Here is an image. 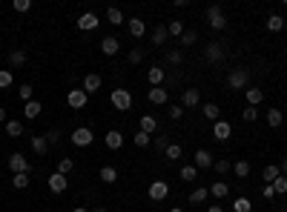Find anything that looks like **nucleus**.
Returning a JSON list of instances; mask_svg holds the SVG:
<instances>
[{"mask_svg":"<svg viewBox=\"0 0 287 212\" xmlns=\"http://www.w3.org/2000/svg\"><path fill=\"white\" fill-rule=\"evenodd\" d=\"M198 103H201V92L198 89H187L184 95H181V106L184 109H195Z\"/></svg>","mask_w":287,"mask_h":212,"instance_id":"obj_12","label":"nucleus"},{"mask_svg":"<svg viewBox=\"0 0 287 212\" xmlns=\"http://www.w3.org/2000/svg\"><path fill=\"white\" fill-rule=\"evenodd\" d=\"M210 195H213V198H227V195H230V186H227L224 181H219V183H213V186H210Z\"/></svg>","mask_w":287,"mask_h":212,"instance_id":"obj_32","label":"nucleus"},{"mask_svg":"<svg viewBox=\"0 0 287 212\" xmlns=\"http://www.w3.org/2000/svg\"><path fill=\"white\" fill-rule=\"evenodd\" d=\"M201 115L207 118V121H213V123H216V121H221V109L216 106V103H204V106H201Z\"/></svg>","mask_w":287,"mask_h":212,"instance_id":"obj_24","label":"nucleus"},{"mask_svg":"<svg viewBox=\"0 0 287 212\" xmlns=\"http://www.w3.org/2000/svg\"><path fill=\"white\" fill-rule=\"evenodd\" d=\"M72 169H75V161H72V158H61V161H58V172H61V175H69Z\"/></svg>","mask_w":287,"mask_h":212,"instance_id":"obj_41","label":"nucleus"},{"mask_svg":"<svg viewBox=\"0 0 287 212\" xmlns=\"http://www.w3.org/2000/svg\"><path fill=\"white\" fill-rule=\"evenodd\" d=\"M167 115H169V121H181V118H184V106H181V103H172L167 109Z\"/></svg>","mask_w":287,"mask_h":212,"instance_id":"obj_45","label":"nucleus"},{"mask_svg":"<svg viewBox=\"0 0 287 212\" xmlns=\"http://www.w3.org/2000/svg\"><path fill=\"white\" fill-rule=\"evenodd\" d=\"M233 212H253V204H250L247 198H236V204H233Z\"/></svg>","mask_w":287,"mask_h":212,"instance_id":"obj_42","label":"nucleus"},{"mask_svg":"<svg viewBox=\"0 0 287 212\" xmlns=\"http://www.w3.org/2000/svg\"><path fill=\"white\" fill-rule=\"evenodd\" d=\"M181 178L184 181H195L198 178V169H195L192 163H187V166H181Z\"/></svg>","mask_w":287,"mask_h":212,"instance_id":"obj_46","label":"nucleus"},{"mask_svg":"<svg viewBox=\"0 0 287 212\" xmlns=\"http://www.w3.org/2000/svg\"><path fill=\"white\" fill-rule=\"evenodd\" d=\"M198 40V32H192V29H187L184 34H181V46H192Z\"/></svg>","mask_w":287,"mask_h":212,"instance_id":"obj_48","label":"nucleus"},{"mask_svg":"<svg viewBox=\"0 0 287 212\" xmlns=\"http://www.w3.org/2000/svg\"><path fill=\"white\" fill-rule=\"evenodd\" d=\"M32 95H34V89L29 86V83H23V86L17 89V98L23 100V103H29V100H32Z\"/></svg>","mask_w":287,"mask_h":212,"instance_id":"obj_43","label":"nucleus"},{"mask_svg":"<svg viewBox=\"0 0 287 212\" xmlns=\"http://www.w3.org/2000/svg\"><path fill=\"white\" fill-rule=\"evenodd\" d=\"M241 118H244V121H247V123H253L255 118H258V109H255V106H247V109H244V112H241Z\"/></svg>","mask_w":287,"mask_h":212,"instance_id":"obj_53","label":"nucleus"},{"mask_svg":"<svg viewBox=\"0 0 287 212\" xmlns=\"http://www.w3.org/2000/svg\"><path fill=\"white\" fill-rule=\"evenodd\" d=\"M101 83H103V78L98 75V72H89V75L84 78V92H86V95L98 92V89H101Z\"/></svg>","mask_w":287,"mask_h":212,"instance_id":"obj_13","label":"nucleus"},{"mask_svg":"<svg viewBox=\"0 0 287 212\" xmlns=\"http://www.w3.org/2000/svg\"><path fill=\"white\" fill-rule=\"evenodd\" d=\"M207 20H210L213 29H224V26H227V17L221 12V6H210V9H207Z\"/></svg>","mask_w":287,"mask_h":212,"instance_id":"obj_6","label":"nucleus"},{"mask_svg":"<svg viewBox=\"0 0 287 212\" xmlns=\"http://www.w3.org/2000/svg\"><path fill=\"white\" fill-rule=\"evenodd\" d=\"M138 129L147 132V135H155V132H158V121H155V115H141V121H138Z\"/></svg>","mask_w":287,"mask_h":212,"instance_id":"obj_15","label":"nucleus"},{"mask_svg":"<svg viewBox=\"0 0 287 212\" xmlns=\"http://www.w3.org/2000/svg\"><path fill=\"white\" fill-rule=\"evenodd\" d=\"M32 149H34V155H46V152H49L46 135H32Z\"/></svg>","mask_w":287,"mask_h":212,"instance_id":"obj_20","label":"nucleus"},{"mask_svg":"<svg viewBox=\"0 0 287 212\" xmlns=\"http://www.w3.org/2000/svg\"><path fill=\"white\" fill-rule=\"evenodd\" d=\"M72 212H92V210H86V207H75Z\"/></svg>","mask_w":287,"mask_h":212,"instance_id":"obj_58","label":"nucleus"},{"mask_svg":"<svg viewBox=\"0 0 287 212\" xmlns=\"http://www.w3.org/2000/svg\"><path fill=\"white\" fill-rule=\"evenodd\" d=\"M167 32H169V37H178V40H181V34L187 32V29H184V20H169V23H167Z\"/></svg>","mask_w":287,"mask_h":212,"instance_id":"obj_29","label":"nucleus"},{"mask_svg":"<svg viewBox=\"0 0 287 212\" xmlns=\"http://www.w3.org/2000/svg\"><path fill=\"white\" fill-rule=\"evenodd\" d=\"M43 212H49V210H43Z\"/></svg>","mask_w":287,"mask_h":212,"instance_id":"obj_62","label":"nucleus"},{"mask_svg":"<svg viewBox=\"0 0 287 212\" xmlns=\"http://www.w3.org/2000/svg\"><path fill=\"white\" fill-rule=\"evenodd\" d=\"M6 135L9 138H20L23 135V123L20 121H6Z\"/></svg>","mask_w":287,"mask_h":212,"instance_id":"obj_33","label":"nucleus"},{"mask_svg":"<svg viewBox=\"0 0 287 212\" xmlns=\"http://www.w3.org/2000/svg\"><path fill=\"white\" fill-rule=\"evenodd\" d=\"M9 169H12L15 175H32V166L26 161V155H20V152H15V155L9 158Z\"/></svg>","mask_w":287,"mask_h":212,"instance_id":"obj_3","label":"nucleus"},{"mask_svg":"<svg viewBox=\"0 0 287 212\" xmlns=\"http://www.w3.org/2000/svg\"><path fill=\"white\" fill-rule=\"evenodd\" d=\"M207 198H210V189H207V186H198V189L190 192V204H204Z\"/></svg>","mask_w":287,"mask_h":212,"instance_id":"obj_31","label":"nucleus"},{"mask_svg":"<svg viewBox=\"0 0 287 212\" xmlns=\"http://www.w3.org/2000/svg\"><path fill=\"white\" fill-rule=\"evenodd\" d=\"M164 75H167V72H164L161 66H152L150 72H147V81H150L152 86H161V83H164Z\"/></svg>","mask_w":287,"mask_h":212,"instance_id":"obj_26","label":"nucleus"},{"mask_svg":"<svg viewBox=\"0 0 287 212\" xmlns=\"http://www.w3.org/2000/svg\"><path fill=\"white\" fill-rule=\"evenodd\" d=\"M98 23H101V20H98L95 12H84V15L78 17V29H81V32H92V29H98Z\"/></svg>","mask_w":287,"mask_h":212,"instance_id":"obj_8","label":"nucleus"},{"mask_svg":"<svg viewBox=\"0 0 287 212\" xmlns=\"http://www.w3.org/2000/svg\"><path fill=\"white\" fill-rule=\"evenodd\" d=\"M261 195L267 198V201H270V198H276V189H273L270 183H264V189H261Z\"/></svg>","mask_w":287,"mask_h":212,"instance_id":"obj_55","label":"nucleus"},{"mask_svg":"<svg viewBox=\"0 0 287 212\" xmlns=\"http://www.w3.org/2000/svg\"><path fill=\"white\" fill-rule=\"evenodd\" d=\"M118 49H121V40H118V37H112V34H109V37H103V40H101V52L106 55V58L118 55Z\"/></svg>","mask_w":287,"mask_h":212,"instance_id":"obj_14","label":"nucleus"},{"mask_svg":"<svg viewBox=\"0 0 287 212\" xmlns=\"http://www.w3.org/2000/svg\"><path fill=\"white\" fill-rule=\"evenodd\" d=\"M61 138H64V135H61V129H49V132H46L49 147H58V144H61Z\"/></svg>","mask_w":287,"mask_h":212,"instance_id":"obj_50","label":"nucleus"},{"mask_svg":"<svg viewBox=\"0 0 287 212\" xmlns=\"http://www.w3.org/2000/svg\"><path fill=\"white\" fill-rule=\"evenodd\" d=\"M267 29H270V32H282V29H285V17L282 15H270L267 17Z\"/></svg>","mask_w":287,"mask_h":212,"instance_id":"obj_34","label":"nucleus"},{"mask_svg":"<svg viewBox=\"0 0 287 212\" xmlns=\"http://www.w3.org/2000/svg\"><path fill=\"white\" fill-rule=\"evenodd\" d=\"M109 103H112L115 109H121V112H127V109H132V92L124 89V86H118V89L109 92Z\"/></svg>","mask_w":287,"mask_h":212,"instance_id":"obj_1","label":"nucleus"},{"mask_svg":"<svg viewBox=\"0 0 287 212\" xmlns=\"http://www.w3.org/2000/svg\"><path fill=\"white\" fill-rule=\"evenodd\" d=\"M127 29H129V34H132L135 40H141V37L147 34V23H144L141 17H129V20H127Z\"/></svg>","mask_w":287,"mask_h":212,"instance_id":"obj_10","label":"nucleus"},{"mask_svg":"<svg viewBox=\"0 0 287 212\" xmlns=\"http://www.w3.org/2000/svg\"><path fill=\"white\" fill-rule=\"evenodd\" d=\"M279 175H282V169H279L276 163H270V166H264V172H261V178L267 181V183H273V181L279 178Z\"/></svg>","mask_w":287,"mask_h":212,"instance_id":"obj_35","label":"nucleus"},{"mask_svg":"<svg viewBox=\"0 0 287 212\" xmlns=\"http://www.w3.org/2000/svg\"><path fill=\"white\" fill-rule=\"evenodd\" d=\"M207 212H224V210H221V207H210Z\"/></svg>","mask_w":287,"mask_h":212,"instance_id":"obj_59","label":"nucleus"},{"mask_svg":"<svg viewBox=\"0 0 287 212\" xmlns=\"http://www.w3.org/2000/svg\"><path fill=\"white\" fill-rule=\"evenodd\" d=\"M181 155H184V149L178 147V144H169V147H167V158H169V161H178Z\"/></svg>","mask_w":287,"mask_h":212,"instance_id":"obj_47","label":"nucleus"},{"mask_svg":"<svg viewBox=\"0 0 287 212\" xmlns=\"http://www.w3.org/2000/svg\"><path fill=\"white\" fill-rule=\"evenodd\" d=\"M92 212H106V210H103V207H98V210H92Z\"/></svg>","mask_w":287,"mask_h":212,"instance_id":"obj_61","label":"nucleus"},{"mask_svg":"<svg viewBox=\"0 0 287 212\" xmlns=\"http://www.w3.org/2000/svg\"><path fill=\"white\" fill-rule=\"evenodd\" d=\"M261 100H264V92H261L258 86H250V89H247V106H258Z\"/></svg>","mask_w":287,"mask_h":212,"instance_id":"obj_28","label":"nucleus"},{"mask_svg":"<svg viewBox=\"0 0 287 212\" xmlns=\"http://www.w3.org/2000/svg\"><path fill=\"white\" fill-rule=\"evenodd\" d=\"M147 98H150V103H155V106H164L169 98V92L164 89V86H152L150 92H147Z\"/></svg>","mask_w":287,"mask_h":212,"instance_id":"obj_11","label":"nucleus"},{"mask_svg":"<svg viewBox=\"0 0 287 212\" xmlns=\"http://www.w3.org/2000/svg\"><path fill=\"white\" fill-rule=\"evenodd\" d=\"M169 212H184V210H181V207H172V210H169Z\"/></svg>","mask_w":287,"mask_h":212,"instance_id":"obj_60","label":"nucleus"},{"mask_svg":"<svg viewBox=\"0 0 287 212\" xmlns=\"http://www.w3.org/2000/svg\"><path fill=\"white\" fill-rule=\"evenodd\" d=\"M195 169H213V155L207 152V149H198L195 152V163H192Z\"/></svg>","mask_w":287,"mask_h":212,"instance_id":"obj_18","label":"nucleus"},{"mask_svg":"<svg viewBox=\"0 0 287 212\" xmlns=\"http://www.w3.org/2000/svg\"><path fill=\"white\" fill-rule=\"evenodd\" d=\"M106 20H109L112 26H121V23H127L124 12H121V9H115V6H109V9H106Z\"/></svg>","mask_w":287,"mask_h":212,"instance_id":"obj_27","label":"nucleus"},{"mask_svg":"<svg viewBox=\"0 0 287 212\" xmlns=\"http://www.w3.org/2000/svg\"><path fill=\"white\" fill-rule=\"evenodd\" d=\"M66 186H69L66 175H61V172H52V175H49V189H52V192H55V195H61V192H66Z\"/></svg>","mask_w":287,"mask_h":212,"instance_id":"obj_9","label":"nucleus"},{"mask_svg":"<svg viewBox=\"0 0 287 212\" xmlns=\"http://www.w3.org/2000/svg\"><path fill=\"white\" fill-rule=\"evenodd\" d=\"M32 9V0H15V12H29Z\"/></svg>","mask_w":287,"mask_h":212,"instance_id":"obj_54","label":"nucleus"},{"mask_svg":"<svg viewBox=\"0 0 287 212\" xmlns=\"http://www.w3.org/2000/svg\"><path fill=\"white\" fill-rule=\"evenodd\" d=\"M9 66H12V69H20V66H26V52H23V49L9 52Z\"/></svg>","mask_w":287,"mask_h":212,"instance_id":"obj_25","label":"nucleus"},{"mask_svg":"<svg viewBox=\"0 0 287 212\" xmlns=\"http://www.w3.org/2000/svg\"><path fill=\"white\" fill-rule=\"evenodd\" d=\"M152 144H155V149H158V152H167V147H169L167 135H158V138H152Z\"/></svg>","mask_w":287,"mask_h":212,"instance_id":"obj_52","label":"nucleus"},{"mask_svg":"<svg viewBox=\"0 0 287 212\" xmlns=\"http://www.w3.org/2000/svg\"><path fill=\"white\" fill-rule=\"evenodd\" d=\"M233 172H236V178H247V175H250V163L247 161H236L233 163Z\"/></svg>","mask_w":287,"mask_h":212,"instance_id":"obj_37","label":"nucleus"},{"mask_svg":"<svg viewBox=\"0 0 287 212\" xmlns=\"http://www.w3.org/2000/svg\"><path fill=\"white\" fill-rule=\"evenodd\" d=\"M227 83H230L233 89H247V83H250V69H233V72L227 75Z\"/></svg>","mask_w":287,"mask_h":212,"instance_id":"obj_2","label":"nucleus"},{"mask_svg":"<svg viewBox=\"0 0 287 212\" xmlns=\"http://www.w3.org/2000/svg\"><path fill=\"white\" fill-rule=\"evenodd\" d=\"M12 186L15 189H26L29 186V175H12Z\"/></svg>","mask_w":287,"mask_h":212,"instance_id":"obj_49","label":"nucleus"},{"mask_svg":"<svg viewBox=\"0 0 287 212\" xmlns=\"http://www.w3.org/2000/svg\"><path fill=\"white\" fill-rule=\"evenodd\" d=\"M43 112V106H40V100H29V103H23V115H26V118H29V121H34V118H37V115Z\"/></svg>","mask_w":287,"mask_h":212,"instance_id":"obj_23","label":"nucleus"},{"mask_svg":"<svg viewBox=\"0 0 287 212\" xmlns=\"http://www.w3.org/2000/svg\"><path fill=\"white\" fill-rule=\"evenodd\" d=\"M92 138H95V135H92V129H86V126H78V129L72 132V138H69V141H72L75 147H89V144H92Z\"/></svg>","mask_w":287,"mask_h":212,"instance_id":"obj_5","label":"nucleus"},{"mask_svg":"<svg viewBox=\"0 0 287 212\" xmlns=\"http://www.w3.org/2000/svg\"><path fill=\"white\" fill-rule=\"evenodd\" d=\"M282 121H285L282 109H276V106H273V109H267V123H270L273 129H279V126H282Z\"/></svg>","mask_w":287,"mask_h":212,"instance_id":"obj_30","label":"nucleus"},{"mask_svg":"<svg viewBox=\"0 0 287 212\" xmlns=\"http://www.w3.org/2000/svg\"><path fill=\"white\" fill-rule=\"evenodd\" d=\"M167 37H169V32H167V23L155 26V29H152V46H164V43H167Z\"/></svg>","mask_w":287,"mask_h":212,"instance_id":"obj_19","label":"nucleus"},{"mask_svg":"<svg viewBox=\"0 0 287 212\" xmlns=\"http://www.w3.org/2000/svg\"><path fill=\"white\" fill-rule=\"evenodd\" d=\"M103 144H106L109 149H121L124 147V135H121L118 129H109L106 135H103Z\"/></svg>","mask_w":287,"mask_h":212,"instance_id":"obj_17","label":"nucleus"},{"mask_svg":"<svg viewBox=\"0 0 287 212\" xmlns=\"http://www.w3.org/2000/svg\"><path fill=\"white\" fill-rule=\"evenodd\" d=\"M66 103L72 106V109H84L86 103H89V95H86L84 89H72L66 95Z\"/></svg>","mask_w":287,"mask_h":212,"instance_id":"obj_7","label":"nucleus"},{"mask_svg":"<svg viewBox=\"0 0 287 212\" xmlns=\"http://www.w3.org/2000/svg\"><path fill=\"white\" fill-rule=\"evenodd\" d=\"M230 132H233V126H230L227 121H216V123H213V138H216V141H227Z\"/></svg>","mask_w":287,"mask_h":212,"instance_id":"obj_16","label":"nucleus"},{"mask_svg":"<svg viewBox=\"0 0 287 212\" xmlns=\"http://www.w3.org/2000/svg\"><path fill=\"white\" fill-rule=\"evenodd\" d=\"M279 169H282V175H287V155L282 158V166H279Z\"/></svg>","mask_w":287,"mask_h":212,"instance_id":"obj_56","label":"nucleus"},{"mask_svg":"<svg viewBox=\"0 0 287 212\" xmlns=\"http://www.w3.org/2000/svg\"><path fill=\"white\" fill-rule=\"evenodd\" d=\"M3 121H6V109H3V106H0V123H3Z\"/></svg>","mask_w":287,"mask_h":212,"instance_id":"obj_57","label":"nucleus"},{"mask_svg":"<svg viewBox=\"0 0 287 212\" xmlns=\"http://www.w3.org/2000/svg\"><path fill=\"white\" fill-rule=\"evenodd\" d=\"M147 195H150V201H167L169 183H167V181H152L150 189H147Z\"/></svg>","mask_w":287,"mask_h":212,"instance_id":"obj_4","label":"nucleus"},{"mask_svg":"<svg viewBox=\"0 0 287 212\" xmlns=\"http://www.w3.org/2000/svg\"><path fill=\"white\" fill-rule=\"evenodd\" d=\"M273 189H276V195H287V175H279V178L270 183Z\"/></svg>","mask_w":287,"mask_h":212,"instance_id":"obj_39","label":"nucleus"},{"mask_svg":"<svg viewBox=\"0 0 287 212\" xmlns=\"http://www.w3.org/2000/svg\"><path fill=\"white\" fill-rule=\"evenodd\" d=\"M127 61H129L132 66H138L141 61H144V49H141V46H135V49H129V55H127Z\"/></svg>","mask_w":287,"mask_h":212,"instance_id":"obj_44","label":"nucleus"},{"mask_svg":"<svg viewBox=\"0 0 287 212\" xmlns=\"http://www.w3.org/2000/svg\"><path fill=\"white\" fill-rule=\"evenodd\" d=\"M132 141H135V147H138V149H144V147H150V144H152V135H147V132L138 129L135 135H132Z\"/></svg>","mask_w":287,"mask_h":212,"instance_id":"obj_36","label":"nucleus"},{"mask_svg":"<svg viewBox=\"0 0 287 212\" xmlns=\"http://www.w3.org/2000/svg\"><path fill=\"white\" fill-rule=\"evenodd\" d=\"M213 169H216L219 175H227V172L233 169V163H230V161H216V163H213Z\"/></svg>","mask_w":287,"mask_h":212,"instance_id":"obj_51","label":"nucleus"},{"mask_svg":"<svg viewBox=\"0 0 287 212\" xmlns=\"http://www.w3.org/2000/svg\"><path fill=\"white\" fill-rule=\"evenodd\" d=\"M15 83V75H12V69H0V89H9Z\"/></svg>","mask_w":287,"mask_h":212,"instance_id":"obj_38","label":"nucleus"},{"mask_svg":"<svg viewBox=\"0 0 287 212\" xmlns=\"http://www.w3.org/2000/svg\"><path fill=\"white\" fill-rule=\"evenodd\" d=\"M204 58H207V61H213V63H219L221 58H224V49H221V43H210V46L204 49Z\"/></svg>","mask_w":287,"mask_h":212,"instance_id":"obj_22","label":"nucleus"},{"mask_svg":"<svg viewBox=\"0 0 287 212\" xmlns=\"http://www.w3.org/2000/svg\"><path fill=\"white\" fill-rule=\"evenodd\" d=\"M167 63L169 66H181V63H184V55H181V49H169L167 52Z\"/></svg>","mask_w":287,"mask_h":212,"instance_id":"obj_40","label":"nucleus"},{"mask_svg":"<svg viewBox=\"0 0 287 212\" xmlns=\"http://www.w3.org/2000/svg\"><path fill=\"white\" fill-rule=\"evenodd\" d=\"M98 178H101V183H115V181H118V169L106 163V166H101V172H98Z\"/></svg>","mask_w":287,"mask_h":212,"instance_id":"obj_21","label":"nucleus"}]
</instances>
